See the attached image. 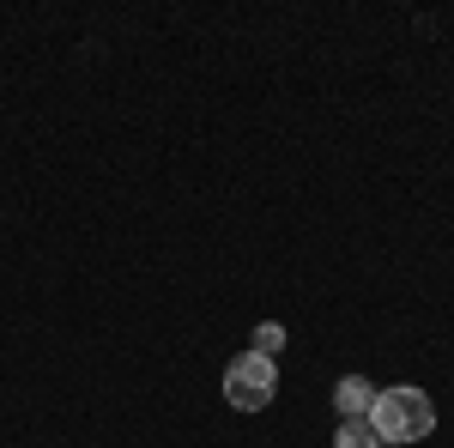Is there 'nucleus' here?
I'll return each instance as SVG.
<instances>
[{
  "label": "nucleus",
  "mask_w": 454,
  "mask_h": 448,
  "mask_svg": "<svg viewBox=\"0 0 454 448\" xmlns=\"http://www.w3.org/2000/svg\"><path fill=\"white\" fill-rule=\"evenodd\" d=\"M370 430L382 443H424L436 430V406L424 388H376V406H370Z\"/></svg>",
  "instance_id": "1"
},
{
  "label": "nucleus",
  "mask_w": 454,
  "mask_h": 448,
  "mask_svg": "<svg viewBox=\"0 0 454 448\" xmlns=\"http://www.w3.org/2000/svg\"><path fill=\"white\" fill-rule=\"evenodd\" d=\"M273 388H279V370H273V358H261V351H243V358L224 370V400H231L237 413H261V406L273 400Z\"/></svg>",
  "instance_id": "2"
},
{
  "label": "nucleus",
  "mask_w": 454,
  "mask_h": 448,
  "mask_svg": "<svg viewBox=\"0 0 454 448\" xmlns=\"http://www.w3.org/2000/svg\"><path fill=\"white\" fill-rule=\"evenodd\" d=\"M333 406H340V418H370V406H376V381L340 376V388H333Z\"/></svg>",
  "instance_id": "3"
},
{
  "label": "nucleus",
  "mask_w": 454,
  "mask_h": 448,
  "mask_svg": "<svg viewBox=\"0 0 454 448\" xmlns=\"http://www.w3.org/2000/svg\"><path fill=\"white\" fill-rule=\"evenodd\" d=\"M333 448H382V436L370 430V418H340V436Z\"/></svg>",
  "instance_id": "4"
},
{
  "label": "nucleus",
  "mask_w": 454,
  "mask_h": 448,
  "mask_svg": "<svg viewBox=\"0 0 454 448\" xmlns=\"http://www.w3.org/2000/svg\"><path fill=\"white\" fill-rule=\"evenodd\" d=\"M254 351H261V358H279V351H285V327H279V321H261V334H254Z\"/></svg>",
  "instance_id": "5"
}]
</instances>
